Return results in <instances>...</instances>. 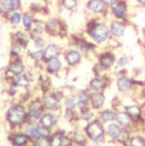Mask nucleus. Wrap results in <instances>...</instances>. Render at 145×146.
Here are the masks:
<instances>
[{"label":"nucleus","mask_w":145,"mask_h":146,"mask_svg":"<svg viewBox=\"0 0 145 146\" xmlns=\"http://www.w3.org/2000/svg\"><path fill=\"white\" fill-rule=\"evenodd\" d=\"M129 115L130 118L137 122V123H142L143 125V117H144V109L143 107L137 103V102H133L132 104H122V108Z\"/></svg>","instance_id":"25"},{"label":"nucleus","mask_w":145,"mask_h":146,"mask_svg":"<svg viewBox=\"0 0 145 146\" xmlns=\"http://www.w3.org/2000/svg\"><path fill=\"white\" fill-rule=\"evenodd\" d=\"M49 144L50 146H71L72 139L67 130L57 128L52 130L49 137Z\"/></svg>","instance_id":"18"},{"label":"nucleus","mask_w":145,"mask_h":146,"mask_svg":"<svg viewBox=\"0 0 145 146\" xmlns=\"http://www.w3.org/2000/svg\"><path fill=\"white\" fill-rule=\"evenodd\" d=\"M59 118H60V115L56 112L44 111V113L41 115V118L39 120V123L44 128H48L50 130H55L58 128Z\"/></svg>","instance_id":"24"},{"label":"nucleus","mask_w":145,"mask_h":146,"mask_svg":"<svg viewBox=\"0 0 145 146\" xmlns=\"http://www.w3.org/2000/svg\"><path fill=\"white\" fill-rule=\"evenodd\" d=\"M22 130L33 142L37 138H49L52 130L42 127L39 122H26Z\"/></svg>","instance_id":"12"},{"label":"nucleus","mask_w":145,"mask_h":146,"mask_svg":"<svg viewBox=\"0 0 145 146\" xmlns=\"http://www.w3.org/2000/svg\"><path fill=\"white\" fill-rule=\"evenodd\" d=\"M7 139L10 146H31L32 143V141L25 135V133L22 129L8 131Z\"/></svg>","instance_id":"23"},{"label":"nucleus","mask_w":145,"mask_h":146,"mask_svg":"<svg viewBox=\"0 0 145 146\" xmlns=\"http://www.w3.org/2000/svg\"><path fill=\"white\" fill-rule=\"evenodd\" d=\"M84 8L91 17H103L108 19V7L101 0H86Z\"/></svg>","instance_id":"16"},{"label":"nucleus","mask_w":145,"mask_h":146,"mask_svg":"<svg viewBox=\"0 0 145 146\" xmlns=\"http://www.w3.org/2000/svg\"><path fill=\"white\" fill-rule=\"evenodd\" d=\"M25 104L27 111V122H39L41 115L45 111L41 101V96H32Z\"/></svg>","instance_id":"11"},{"label":"nucleus","mask_w":145,"mask_h":146,"mask_svg":"<svg viewBox=\"0 0 145 146\" xmlns=\"http://www.w3.org/2000/svg\"><path fill=\"white\" fill-rule=\"evenodd\" d=\"M64 50H65V48L61 44H59L57 42H48L43 49L44 60L47 61V60L56 58V57H61L64 53Z\"/></svg>","instance_id":"26"},{"label":"nucleus","mask_w":145,"mask_h":146,"mask_svg":"<svg viewBox=\"0 0 145 146\" xmlns=\"http://www.w3.org/2000/svg\"><path fill=\"white\" fill-rule=\"evenodd\" d=\"M114 86H116V90L120 94L130 95L134 92V90L136 88L135 78L132 75H128V74L116 77L114 78Z\"/></svg>","instance_id":"14"},{"label":"nucleus","mask_w":145,"mask_h":146,"mask_svg":"<svg viewBox=\"0 0 145 146\" xmlns=\"http://www.w3.org/2000/svg\"><path fill=\"white\" fill-rule=\"evenodd\" d=\"M142 79L144 80L145 83V66H144V69H143V74H142Z\"/></svg>","instance_id":"49"},{"label":"nucleus","mask_w":145,"mask_h":146,"mask_svg":"<svg viewBox=\"0 0 145 146\" xmlns=\"http://www.w3.org/2000/svg\"><path fill=\"white\" fill-rule=\"evenodd\" d=\"M23 0H1L0 1V16L7 18L11 13L23 10Z\"/></svg>","instance_id":"19"},{"label":"nucleus","mask_w":145,"mask_h":146,"mask_svg":"<svg viewBox=\"0 0 145 146\" xmlns=\"http://www.w3.org/2000/svg\"><path fill=\"white\" fill-rule=\"evenodd\" d=\"M6 93L9 98L11 99H15V98H18L19 96V88L16 87L15 85L13 84H7V87H6Z\"/></svg>","instance_id":"41"},{"label":"nucleus","mask_w":145,"mask_h":146,"mask_svg":"<svg viewBox=\"0 0 145 146\" xmlns=\"http://www.w3.org/2000/svg\"><path fill=\"white\" fill-rule=\"evenodd\" d=\"M22 17H23V10H17L11 13L7 18L6 22L14 29H18L22 25Z\"/></svg>","instance_id":"36"},{"label":"nucleus","mask_w":145,"mask_h":146,"mask_svg":"<svg viewBox=\"0 0 145 146\" xmlns=\"http://www.w3.org/2000/svg\"><path fill=\"white\" fill-rule=\"evenodd\" d=\"M108 23L112 37L120 40L125 36L127 29H128V22L127 21H119V19L110 18V19H108Z\"/></svg>","instance_id":"21"},{"label":"nucleus","mask_w":145,"mask_h":146,"mask_svg":"<svg viewBox=\"0 0 145 146\" xmlns=\"http://www.w3.org/2000/svg\"><path fill=\"white\" fill-rule=\"evenodd\" d=\"M112 78L113 77L111 74H94V76L87 82L86 88L91 93L106 92V90L110 87V84L112 83Z\"/></svg>","instance_id":"10"},{"label":"nucleus","mask_w":145,"mask_h":146,"mask_svg":"<svg viewBox=\"0 0 145 146\" xmlns=\"http://www.w3.org/2000/svg\"><path fill=\"white\" fill-rule=\"evenodd\" d=\"M5 121L8 131L21 130L24 127V125L27 122L26 104L18 100L11 102L5 112Z\"/></svg>","instance_id":"2"},{"label":"nucleus","mask_w":145,"mask_h":146,"mask_svg":"<svg viewBox=\"0 0 145 146\" xmlns=\"http://www.w3.org/2000/svg\"><path fill=\"white\" fill-rule=\"evenodd\" d=\"M140 35H141V37H142L143 43H145V24L144 25H142L141 29H140Z\"/></svg>","instance_id":"44"},{"label":"nucleus","mask_w":145,"mask_h":146,"mask_svg":"<svg viewBox=\"0 0 145 146\" xmlns=\"http://www.w3.org/2000/svg\"><path fill=\"white\" fill-rule=\"evenodd\" d=\"M106 133H107V139L110 143L121 146H126L128 138L132 134L121 126H119L116 121L109 122L106 125Z\"/></svg>","instance_id":"6"},{"label":"nucleus","mask_w":145,"mask_h":146,"mask_svg":"<svg viewBox=\"0 0 145 146\" xmlns=\"http://www.w3.org/2000/svg\"><path fill=\"white\" fill-rule=\"evenodd\" d=\"M67 67L61 57H56V58L49 59V60L44 61V64L42 66L43 72L48 76H59L61 73H64V70Z\"/></svg>","instance_id":"17"},{"label":"nucleus","mask_w":145,"mask_h":146,"mask_svg":"<svg viewBox=\"0 0 145 146\" xmlns=\"http://www.w3.org/2000/svg\"><path fill=\"white\" fill-rule=\"evenodd\" d=\"M118 146H121V145H118Z\"/></svg>","instance_id":"51"},{"label":"nucleus","mask_w":145,"mask_h":146,"mask_svg":"<svg viewBox=\"0 0 145 146\" xmlns=\"http://www.w3.org/2000/svg\"><path fill=\"white\" fill-rule=\"evenodd\" d=\"M84 34L98 46L107 45L112 38L108 19L103 17H91L85 24Z\"/></svg>","instance_id":"1"},{"label":"nucleus","mask_w":145,"mask_h":146,"mask_svg":"<svg viewBox=\"0 0 145 146\" xmlns=\"http://www.w3.org/2000/svg\"><path fill=\"white\" fill-rule=\"evenodd\" d=\"M95 118H98V112L94 111L93 109H88L86 110V111L79 112V121H78V125L83 122V127H84L86 123L91 122Z\"/></svg>","instance_id":"38"},{"label":"nucleus","mask_w":145,"mask_h":146,"mask_svg":"<svg viewBox=\"0 0 145 146\" xmlns=\"http://www.w3.org/2000/svg\"><path fill=\"white\" fill-rule=\"evenodd\" d=\"M83 129L90 141V144L102 145L108 142L107 133H106V125L99 118H95L91 122L86 123L83 127Z\"/></svg>","instance_id":"3"},{"label":"nucleus","mask_w":145,"mask_h":146,"mask_svg":"<svg viewBox=\"0 0 145 146\" xmlns=\"http://www.w3.org/2000/svg\"><path fill=\"white\" fill-rule=\"evenodd\" d=\"M101 1H102V2L108 7V8L112 5V3H113V2H114V0H101Z\"/></svg>","instance_id":"45"},{"label":"nucleus","mask_w":145,"mask_h":146,"mask_svg":"<svg viewBox=\"0 0 145 146\" xmlns=\"http://www.w3.org/2000/svg\"><path fill=\"white\" fill-rule=\"evenodd\" d=\"M130 62V59L127 54H119L116 59V67L118 68H126Z\"/></svg>","instance_id":"40"},{"label":"nucleus","mask_w":145,"mask_h":146,"mask_svg":"<svg viewBox=\"0 0 145 146\" xmlns=\"http://www.w3.org/2000/svg\"><path fill=\"white\" fill-rule=\"evenodd\" d=\"M91 92L85 87L75 93L76 95V108L78 112H83L91 109Z\"/></svg>","instance_id":"22"},{"label":"nucleus","mask_w":145,"mask_h":146,"mask_svg":"<svg viewBox=\"0 0 145 146\" xmlns=\"http://www.w3.org/2000/svg\"><path fill=\"white\" fill-rule=\"evenodd\" d=\"M57 2L61 10H65L68 13H75L79 8L80 0H57Z\"/></svg>","instance_id":"32"},{"label":"nucleus","mask_w":145,"mask_h":146,"mask_svg":"<svg viewBox=\"0 0 145 146\" xmlns=\"http://www.w3.org/2000/svg\"><path fill=\"white\" fill-rule=\"evenodd\" d=\"M71 146H82V145H78V144H75V143H72Z\"/></svg>","instance_id":"50"},{"label":"nucleus","mask_w":145,"mask_h":146,"mask_svg":"<svg viewBox=\"0 0 145 146\" xmlns=\"http://www.w3.org/2000/svg\"><path fill=\"white\" fill-rule=\"evenodd\" d=\"M96 64H95V74H109L116 67V59L117 54L113 50L106 49L101 50L96 53Z\"/></svg>","instance_id":"5"},{"label":"nucleus","mask_w":145,"mask_h":146,"mask_svg":"<svg viewBox=\"0 0 145 146\" xmlns=\"http://www.w3.org/2000/svg\"><path fill=\"white\" fill-rule=\"evenodd\" d=\"M71 45L76 48L79 52L83 53L84 57L96 54L98 53V45L92 42L85 34H74L71 40Z\"/></svg>","instance_id":"7"},{"label":"nucleus","mask_w":145,"mask_h":146,"mask_svg":"<svg viewBox=\"0 0 145 146\" xmlns=\"http://www.w3.org/2000/svg\"><path fill=\"white\" fill-rule=\"evenodd\" d=\"M126 146H145V133L143 131L132 133Z\"/></svg>","instance_id":"34"},{"label":"nucleus","mask_w":145,"mask_h":146,"mask_svg":"<svg viewBox=\"0 0 145 146\" xmlns=\"http://www.w3.org/2000/svg\"><path fill=\"white\" fill-rule=\"evenodd\" d=\"M27 67H29V65L26 64L25 57L9 59V62L7 65V70H6V73L3 74L5 79L27 73Z\"/></svg>","instance_id":"13"},{"label":"nucleus","mask_w":145,"mask_h":146,"mask_svg":"<svg viewBox=\"0 0 145 146\" xmlns=\"http://www.w3.org/2000/svg\"><path fill=\"white\" fill-rule=\"evenodd\" d=\"M47 43H48V41H47V38L44 36H40V37H35V38H33L32 40V46H33V49H44V46L47 45Z\"/></svg>","instance_id":"42"},{"label":"nucleus","mask_w":145,"mask_h":146,"mask_svg":"<svg viewBox=\"0 0 145 146\" xmlns=\"http://www.w3.org/2000/svg\"><path fill=\"white\" fill-rule=\"evenodd\" d=\"M75 110H77V108H76V95H75V93H72V92L66 93L65 98L63 100V111H75Z\"/></svg>","instance_id":"33"},{"label":"nucleus","mask_w":145,"mask_h":146,"mask_svg":"<svg viewBox=\"0 0 145 146\" xmlns=\"http://www.w3.org/2000/svg\"><path fill=\"white\" fill-rule=\"evenodd\" d=\"M45 35L50 37H64L67 34L66 23L58 17H48L44 21Z\"/></svg>","instance_id":"8"},{"label":"nucleus","mask_w":145,"mask_h":146,"mask_svg":"<svg viewBox=\"0 0 145 146\" xmlns=\"http://www.w3.org/2000/svg\"><path fill=\"white\" fill-rule=\"evenodd\" d=\"M61 57H63V59H64V61H65L66 67L69 68V69L79 66V65L82 64L83 59L85 58L82 52H79L76 48H74L72 45L65 48L64 53H63Z\"/></svg>","instance_id":"15"},{"label":"nucleus","mask_w":145,"mask_h":146,"mask_svg":"<svg viewBox=\"0 0 145 146\" xmlns=\"http://www.w3.org/2000/svg\"><path fill=\"white\" fill-rule=\"evenodd\" d=\"M25 54H26V50L18 42L11 41L10 48H9V59L22 58V57H25Z\"/></svg>","instance_id":"35"},{"label":"nucleus","mask_w":145,"mask_h":146,"mask_svg":"<svg viewBox=\"0 0 145 146\" xmlns=\"http://www.w3.org/2000/svg\"><path fill=\"white\" fill-rule=\"evenodd\" d=\"M116 114H117V110L113 109L112 107H110V108L106 107V108H103V109L100 110L98 112V118L104 125H107L109 122H112V121L116 120Z\"/></svg>","instance_id":"31"},{"label":"nucleus","mask_w":145,"mask_h":146,"mask_svg":"<svg viewBox=\"0 0 145 146\" xmlns=\"http://www.w3.org/2000/svg\"><path fill=\"white\" fill-rule=\"evenodd\" d=\"M130 16L129 3L127 0H114V2L108 8V19L128 21Z\"/></svg>","instance_id":"9"},{"label":"nucleus","mask_w":145,"mask_h":146,"mask_svg":"<svg viewBox=\"0 0 145 146\" xmlns=\"http://www.w3.org/2000/svg\"><path fill=\"white\" fill-rule=\"evenodd\" d=\"M31 146H50L49 138H37L31 143Z\"/></svg>","instance_id":"43"},{"label":"nucleus","mask_w":145,"mask_h":146,"mask_svg":"<svg viewBox=\"0 0 145 146\" xmlns=\"http://www.w3.org/2000/svg\"><path fill=\"white\" fill-rule=\"evenodd\" d=\"M29 36V33L25 32L23 29H15L11 33H10V38L11 41H15V42H18L19 40L24 38V37Z\"/></svg>","instance_id":"39"},{"label":"nucleus","mask_w":145,"mask_h":146,"mask_svg":"<svg viewBox=\"0 0 145 146\" xmlns=\"http://www.w3.org/2000/svg\"><path fill=\"white\" fill-rule=\"evenodd\" d=\"M68 134H69V137L72 139V143H75V144H78V145L82 146L90 145V141H88V138H87L83 127L76 126L72 130L68 131Z\"/></svg>","instance_id":"27"},{"label":"nucleus","mask_w":145,"mask_h":146,"mask_svg":"<svg viewBox=\"0 0 145 146\" xmlns=\"http://www.w3.org/2000/svg\"><path fill=\"white\" fill-rule=\"evenodd\" d=\"M136 2H137V5H138V7L145 9V0H136Z\"/></svg>","instance_id":"46"},{"label":"nucleus","mask_w":145,"mask_h":146,"mask_svg":"<svg viewBox=\"0 0 145 146\" xmlns=\"http://www.w3.org/2000/svg\"><path fill=\"white\" fill-rule=\"evenodd\" d=\"M7 84H13L15 85L16 87H18L19 90H23V91H30L31 86H32V83H33V77L30 75V73L23 74V75H19V76H15V77H10V78H7L5 79Z\"/></svg>","instance_id":"20"},{"label":"nucleus","mask_w":145,"mask_h":146,"mask_svg":"<svg viewBox=\"0 0 145 146\" xmlns=\"http://www.w3.org/2000/svg\"><path fill=\"white\" fill-rule=\"evenodd\" d=\"M32 1H41V2H43V3H49L50 2V0H32Z\"/></svg>","instance_id":"47"},{"label":"nucleus","mask_w":145,"mask_h":146,"mask_svg":"<svg viewBox=\"0 0 145 146\" xmlns=\"http://www.w3.org/2000/svg\"><path fill=\"white\" fill-rule=\"evenodd\" d=\"M65 94L66 93L64 90H50L45 93H42L40 96L44 110L50 112H56L59 115H61L63 100L65 98Z\"/></svg>","instance_id":"4"},{"label":"nucleus","mask_w":145,"mask_h":146,"mask_svg":"<svg viewBox=\"0 0 145 146\" xmlns=\"http://www.w3.org/2000/svg\"><path fill=\"white\" fill-rule=\"evenodd\" d=\"M36 22H37L36 16L30 9L23 10V17H22V25H21V27L25 32L29 33L31 31V29L34 26V24H35Z\"/></svg>","instance_id":"30"},{"label":"nucleus","mask_w":145,"mask_h":146,"mask_svg":"<svg viewBox=\"0 0 145 146\" xmlns=\"http://www.w3.org/2000/svg\"><path fill=\"white\" fill-rule=\"evenodd\" d=\"M107 95L104 92H96L91 94V109L99 112L100 110L106 108Z\"/></svg>","instance_id":"28"},{"label":"nucleus","mask_w":145,"mask_h":146,"mask_svg":"<svg viewBox=\"0 0 145 146\" xmlns=\"http://www.w3.org/2000/svg\"><path fill=\"white\" fill-rule=\"evenodd\" d=\"M25 58L30 60L34 66H40L42 67L44 64V53L42 49H33V50H27Z\"/></svg>","instance_id":"29"},{"label":"nucleus","mask_w":145,"mask_h":146,"mask_svg":"<svg viewBox=\"0 0 145 146\" xmlns=\"http://www.w3.org/2000/svg\"><path fill=\"white\" fill-rule=\"evenodd\" d=\"M29 36L31 40L40 36H45V29H44V22L43 21H37L34 26L31 29L29 32Z\"/></svg>","instance_id":"37"},{"label":"nucleus","mask_w":145,"mask_h":146,"mask_svg":"<svg viewBox=\"0 0 145 146\" xmlns=\"http://www.w3.org/2000/svg\"><path fill=\"white\" fill-rule=\"evenodd\" d=\"M142 53H143V58L145 60V43H143V49H142Z\"/></svg>","instance_id":"48"}]
</instances>
